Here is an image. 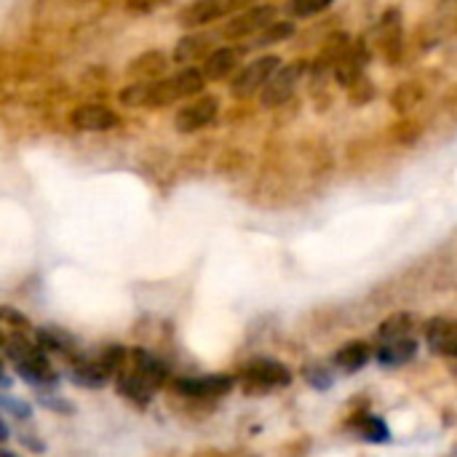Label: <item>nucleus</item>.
Wrapping results in <instances>:
<instances>
[{
    "label": "nucleus",
    "mask_w": 457,
    "mask_h": 457,
    "mask_svg": "<svg viewBox=\"0 0 457 457\" xmlns=\"http://www.w3.org/2000/svg\"><path fill=\"white\" fill-rule=\"evenodd\" d=\"M40 404L48 407V410H56V412H72V410H75L70 402H64V399H51V396H43V394H40Z\"/></svg>",
    "instance_id": "473e14b6"
},
{
    "label": "nucleus",
    "mask_w": 457,
    "mask_h": 457,
    "mask_svg": "<svg viewBox=\"0 0 457 457\" xmlns=\"http://www.w3.org/2000/svg\"><path fill=\"white\" fill-rule=\"evenodd\" d=\"M372 359V348L367 345V343H361V340H353V343H348V345H343L337 353H335V364L343 370V372H359L367 361Z\"/></svg>",
    "instance_id": "a211bd4d"
},
{
    "label": "nucleus",
    "mask_w": 457,
    "mask_h": 457,
    "mask_svg": "<svg viewBox=\"0 0 457 457\" xmlns=\"http://www.w3.org/2000/svg\"><path fill=\"white\" fill-rule=\"evenodd\" d=\"M305 72H308V64H305L303 59L281 64V67L273 72V78L268 80V86L260 91L262 107H265V110H273V107L287 104V102L292 99V94L297 91V86H300V80H303Z\"/></svg>",
    "instance_id": "7ed1b4c3"
},
{
    "label": "nucleus",
    "mask_w": 457,
    "mask_h": 457,
    "mask_svg": "<svg viewBox=\"0 0 457 457\" xmlns=\"http://www.w3.org/2000/svg\"><path fill=\"white\" fill-rule=\"evenodd\" d=\"M0 321H3V335H27L29 332V321L21 313H16L13 308H3Z\"/></svg>",
    "instance_id": "bb28decb"
},
{
    "label": "nucleus",
    "mask_w": 457,
    "mask_h": 457,
    "mask_svg": "<svg viewBox=\"0 0 457 457\" xmlns=\"http://www.w3.org/2000/svg\"><path fill=\"white\" fill-rule=\"evenodd\" d=\"M412 316L410 313H396L391 319H386L378 329V343L386 345V343H399V340H410L412 337Z\"/></svg>",
    "instance_id": "aec40b11"
},
{
    "label": "nucleus",
    "mask_w": 457,
    "mask_h": 457,
    "mask_svg": "<svg viewBox=\"0 0 457 457\" xmlns=\"http://www.w3.org/2000/svg\"><path fill=\"white\" fill-rule=\"evenodd\" d=\"M426 343L436 356L457 359V321L431 319L426 324Z\"/></svg>",
    "instance_id": "9d476101"
},
{
    "label": "nucleus",
    "mask_w": 457,
    "mask_h": 457,
    "mask_svg": "<svg viewBox=\"0 0 457 457\" xmlns=\"http://www.w3.org/2000/svg\"><path fill=\"white\" fill-rule=\"evenodd\" d=\"M241 388L252 396L257 394H268V391H276V388H287L292 383V372L289 367L278 364V361H268V359H260L254 364H249L241 378H238Z\"/></svg>",
    "instance_id": "20e7f679"
},
{
    "label": "nucleus",
    "mask_w": 457,
    "mask_h": 457,
    "mask_svg": "<svg viewBox=\"0 0 457 457\" xmlns=\"http://www.w3.org/2000/svg\"><path fill=\"white\" fill-rule=\"evenodd\" d=\"M16 375L27 383V386H32V388H37V391H43V394H48L51 388H56V383H59V375L54 372V367H51V361H48V356H46V351L37 345V351H32L24 361H19L16 367Z\"/></svg>",
    "instance_id": "0eeeda50"
},
{
    "label": "nucleus",
    "mask_w": 457,
    "mask_h": 457,
    "mask_svg": "<svg viewBox=\"0 0 457 457\" xmlns=\"http://www.w3.org/2000/svg\"><path fill=\"white\" fill-rule=\"evenodd\" d=\"M228 11V0H195L190 5H185L179 11V24L193 29V27H204L214 19H220Z\"/></svg>",
    "instance_id": "ddd939ff"
},
{
    "label": "nucleus",
    "mask_w": 457,
    "mask_h": 457,
    "mask_svg": "<svg viewBox=\"0 0 457 457\" xmlns=\"http://www.w3.org/2000/svg\"><path fill=\"white\" fill-rule=\"evenodd\" d=\"M35 343L43 348V351H48V353H56V356H62V359H67V361H78L80 356H78V348H75V340L64 332V329H59V327H40L37 332H35Z\"/></svg>",
    "instance_id": "f8f14e48"
},
{
    "label": "nucleus",
    "mask_w": 457,
    "mask_h": 457,
    "mask_svg": "<svg viewBox=\"0 0 457 457\" xmlns=\"http://www.w3.org/2000/svg\"><path fill=\"white\" fill-rule=\"evenodd\" d=\"M126 356V348H104L96 356H80L70 367V380L80 388H104L110 378L118 375V367Z\"/></svg>",
    "instance_id": "f03ea898"
},
{
    "label": "nucleus",
    "mask_w": 457,
    "mask_h": 457,
    "mask_svg": "<svg viewBox=\"0 0 457 457\" xmlns=\"http://www.w3.org/2000/svg\"><path fill=\"white\" fill-rule=\"evenodd\" d=\"M281 67V59L268 54V56H257L254 62H249L230 83V94L238 99H246L257 91H262L268 86V80L273 78V72Z\"/></svg>",
    "instance_id": "39448f33"
},
{
    "label": "nucleus",
    "mask_w": 457,
    "mask_h": 457,
    "mask_svg": "<svg viewBox=\"0 0 457 457\" xmlns=\"http://www.w3.org/2000/svg\"><path fill=\"white\" fill-rule=\"evenodd\" d=\"M292 35H295V24L292 21H276L265 32L257 35V46H273V43L289 40Z\"/></svg>",
    "instance_id": "a878e982"
},
{
    "label": "nucleus",
    "mask_w": 457,
    "mask_h": 457,
    "mask_svg": "<svg viewBox=\"0 0 457 457\" xmlns=\"http://www.w3.org/2000/svg\"><path fill=\"white\" fill-rule=\"evenodd\" d=\"M378 40H380L383 54H388L391 59L399 56V51H402V21H399V11L396 8L383 13L380 27H378Z\"/></svg>",
    "instance_id": "dca6fc26"
},
{
    "label": "nucleus",
    "mask_w": 457,
    "mask_h": 457,
    "mask_svg": "<svg viewBox=\"0 0 457 457\" xmlns=\"http://www.w3.org/2000/svg\"><path fill=\"white\" fill-rule=\"evenodd\" d=\"M0 457H16V455H13V453H8V450H3V453H0Z\"/></svg>",
    "instance_id": "f704fd0d"
},
{
    "label": "nucleus",
    "mask_w": 457,
    "mask_h": 457,
    "mask_svg": "<svg viewBox=\"0 0 457 457\" xmlns=\"http://www.w3.org/2000/svg\"><path fill=\"white\" fill-rule=\"evenodd\" d=\"M118 102L126 107H147V80H134L126 88H120Z\"/></svg>",
    "instance_id": "393cba45"
},
{
    "label": "nucleus",
    "mask_w": 457,
    "mask_h": 457,
    "mask_svg": "<svg viewBox=\"0 0 457 457\" xmlns=\"http://www.w3.org/2000/svg\"><path fill=\"white\" fill-rule=\"evenodd\" d=\"M161 5H166V0H126V8L137 13H150Z\"/></svg>",
    "instance_id": "2f4dec72"
},
{
    "label": "nucleus",
    "mask_w": 457,
    "mask_h": 457,
    "mask_svg": "<svg viewBox=\"0 0 457 457\" xmlns=\"http://www.w3.org/2000/svg\"><path fill=\"white\" fill-rule=\"evenodd\" d=\"M166 67H169V59L163 51H145L126 67V75L131 80H158L166 72Z\"/></svg>",
    "instance_id": "2eb2a0df"
},
{
    "label": "nucleus",
    "mask_w": 457,
    "mask_h": 457,
    "mask_svg": "<svg viewBox=\"0 0 457 457\" xmlns=\"http://www.w3.org/2000/svg\"><path fill=\"white\" fill-rule=\"evenodd\" d=\"M329 5H332V0H292L289 11H292V16H297V19H305V16L321 13V11L329 8Z\"/></svg>",
    "instance_id": "c85d7f7f"
},
{
    "label": "nucleus",
    "mask_w": 457,
    "mask_h": 457,
    "mask_svg": "<svg viewBox=\"0 0 457 457\" xmlns=\"http://www.w3.org/2000/svg\"><path fill=\"white\" fill-rule=\"evenodd\" d=\"M236 380L228 375H206V378H185L174 383V391L187 399H222L233 391Z\"/></svg>",
    "instance_id": "6e6552de"
},
{
    "label": "nucleus",
    "mask_w": 457,
    "mask_h": 457,
    "mask_svg": "<svg viewBox=\"0 0 457 457\" xmlns=\"http://www.w3.org/2000/svg\"><path fill=\"white\" fill-rule=\"evenodd\" d=\"M303 378L308 380V386L311 388H316V391H329L332 388V375L324 370V367H319V364H308L305 367V372H303Z\"/></svg>",
    "instance_id": "cd10ccee"
},
{
    "label": "nucleus",
    "mask_w": 457,
    "mask_h": 457,
    "mask_svg": "<svg viewBox=\"0 0 457 457\" xmlns=\"http://www.w3.org/2000/svg\"><path fill=\"white\" fill-rule=\"evenodd\" d=\"M249 3H254V0H228V11H233V8H244V5H249Z\"/></svg>",
    "instance_id": "72a5a7b5"
},
{
    "label": "nucleus",
    "mask_w": 457,
    "mask_h": 457,
    "mask_svg": "<svg viewBox=\"0 0 457 457\" xmlns=\"http://www.w3.org/2000/svg\"><path fill=\"white\" fill-rule=\"evenodd\" d=\"M179 99H182V94H179L174 78L147 80V107H166V104H174Z\"/></svg>",
    "instance_id": "412c9836"
},
{
    "label": "nucleus",
    "mask_w": 457,
    "mask_h": 457,
    "mask_svg": "<svg viewBox=\"0 0 457 457\" xmlns=\"http://www.w3.org/2000/svg\"><path fill=\"white\" fill-rule=\"evenodd\" d=\"M220 112V99L217 96H201L190 104H185L177 118H174V126L179 134H193V131H201L206 129Z\"/></svg>",
    "instance_id": "1a4fd4ad"
},
{
    "label": "nucleus",
    "mask_w": 457,
    "mask_h": 457,
    "mask_svg": "<svg viewBox=\"0 0 457 457\" xmlns=\"http://www.w3.org/2000/svg\"><path fill=\"white\" fill-rule=\"evenodd\" d=\"M348 94H351V99H353V102H359V104H361V102L372 99V83H370L367 78H361V80H359Z\"/></svg>",
    "instance_id": "7c9ffc66"
},
{
    "label": "nucleus",
    "mask_w": 457,
    "mask_h": 457,
    "mask_svg": "<svg viewBox=\"0 0 457 457\" xmlns=\"http://www.w3.org/2000/svg\"><path fill=\"white\" fill-rule=\"evenodd\" d=\"M163 383H166V367L161 359H155L145 348L126 351L115 375V386L123 399L134 404H147L163 388Z\"/></svg>",
    "instance_id": "f257e3e1"
},
{
    "label": "nucleus",
    "mask_w": 457,
    "mask_h": 457,
    "mask_svg": "<svg viewBox=\"0 0 457 457\" xmlns=\"http://www.w3.org/2000/svg\"><path fill=\"white\" fill-rule=\"evenodd\" d=\"M353 431L364 439V442H372V445H386L391 442V428L378 418V415H359L353 420Z\"/></svg>",
    "instance_id": "4be33fe9"
},
{
    "label": "nucleus",
    "mask_w": 457,
    "mask_h": 457,
    "mask_svg": "<svg viewBox=\"0 0 457 457\" xmlns=\"http://www.w3.org/2000/svg\"><path fill=\"white\" fill-rule=\"evenodd\" d=\"M418 356V343L415 337L410 340H399V343H386L378 348V361L383 367H404Z\"/></svg>",
    "instance_id": "f3484780"
},
{
    "label": "nucleus",
    "mask_w": 457,
    "mask_h": 457,
    "mask_svg": "<svg viewBox=\"0 0 457 457\" xmlns=\"http://www.w3.org/2000/svg\"><path fill=\"white\" fill-rule=\"evenodd\" d=\"M174 80H177V88H179L182 99H185V96L201 94L204 86H206V75H204V70H198V67H185V70H179V72L174 75Z\"/></svg>",
    "instance_id": "5701e85b"
},
{
    "label": "nucleus",
    "mask_w": 457,
    "mask_h": 457,
    "mask_svg": "<svg viewBox=\"0 0 457 457\" xmlns=\"http://www.w3.org/2000/svg\"><path fill=\"white\" fill-rule=\"evenodd\" d=\"M278 21V8L276 5H268V3H257L246 11H241L236 19L228 21L225 27V35L230 40H241V37H257L260 32H265L270 24Z\"/></svg>",
    "instance_id": "423d86ee"
},
{
    "label": "nucleus",
    "mask_w": 457,
    "mask_h": 457,
    "mask_svg": "<svg viewBox=\"0 0 457 457\" xmlns=\"http://www.w3.org/2000/svg\"><path fill=\"white\" fill-rule=\"evenodd\" d=\"M241 62V51L233 48V46H222V48H214L206 59H204V75L206 80H222L228 78Z\"/></svg>",
    "instance_id": "4468645a"
},
{
    "label": "nucleus",
    "mask_w": 457,
    "mask_h": 457,
    "mask_svg": "<svg viewBox=\"0 0 457 457\" xmlns=\"http://www.w3.org/2000/svg\"><path fill=\"white\" fill-rule=\"evenodd\" d=\"M72 126L78 131H110L118 126V115L102 104H80L72 112Z\"/></svg>",
    "instance_id": "9b49d317"
},
{
    "label": "nucleus",
    "mask_w": 457,
    "mask_h": 457,
    "mask_svg": "<svg viewBox=\"0 0 457 457\" xmlns=\"http://www.w3.org/2000/svg\"><path fill=\"white\" fill-rule=\"evenodd\" d=\"M206 46H209V37L206 35H198V32H193V35H182L179 40H177V48H174V62L177 64H193V62H198V59H206L209 54H206Z\"/></svg>",
    "instance_id": "6ab92c4d"
},
{
    "label": "nucleus",
    "mask_w": 457,
    "mask_h": 457,
    "mask_svg": "<svg viewBox=\"0 0 457 457\" xmlns=\"http://www.w3.org/2000/svg\"><path fill=\"white\" fill-rule=\"evenodd\" d=\"M420 96H423V88L418 86V83H402L396 91H394V107H396V112H410L418 102H420Z\"/></svg>",
    "instance_id": "b1692460"
},
{
    "label": "nucleus",
    "mask_w": 457,
    "mask_h": 457,
    "mask_svg": "<svg viewBox=\"0 0 457 457\" xmlns=\"http://www.w3.org/2000/svg\"><path fill=\"white\" fill-rule=\"evenodd\" d=\"M0 407H3L5 415H11V418H16V420H29V415H32V410H29L27 402H19V399H13V396H8V394L3 396Z\"/></svg>",
    "instance_id": "c756f323"
}]
</instances>
